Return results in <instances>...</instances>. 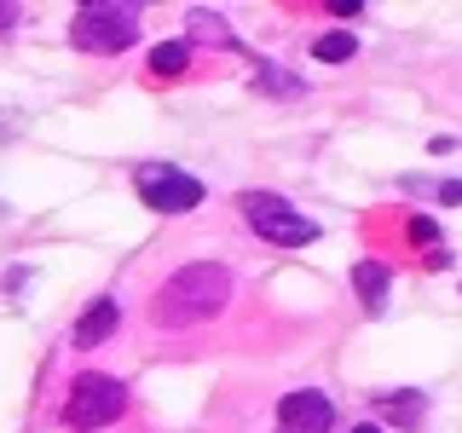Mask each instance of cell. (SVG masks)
<instances>
[{"label": "cell", "instance_id": "obj_11", "mask_svg": "<svg viewBox=\"0 0 462 433\" xmlns=\"http://www.w3.org/2000/svg\"><path fill=\"white\" fill-rule=\"evenodd\" d=\"M254 87H260V93H272V98H300V93H307L300 76H289V69H278V64H260L254 69Z\"/></svg>", "mask_w": 462, "mask_h": 433}, {"label": "cell", "instance_id": "obj_12", "mask_svg": "<svg viewBox=\"0 0 462 433\" xmlns=\"http://www.w3.org/2000/svg\"><path fill=\"white\" fill-rule=\"evenodd\" d=\"M185 64H191V41H156V47H151V69H156V76H180Z\"/></svg>", "mask_w": 462, "mask_h": 433}, {"label": "cell", "instance_id": "obj_4", "mask_svg": "<svg viewBox=\"0 0 462 433\" xmlns=\"http://www.w3.org/2000/svg\"><path fill=\"white\" fill-rule=\"evenodd\" d=\"M122 410H127V387L116 382V375H105V370H87V375H76V382H69L64 428H69V433H98V428L122 422Z\"/></svg>", "mask_w": 462, "mask_h": 433}, {"label": "cell", "instance_id": "obj_5", "mask_svg": "<svg viewBox=\"0 0 462 433\" xmlns=\"http://www.w3.org/2000/svg\"><path fill=\"white\" fill-rule=\"evenodd\" d=\"M134 191H139L144 208H156V214H185V208L202 202V180L185 173V168H173V162H139Z\"/></svg>", "mask_w": 462, "mask_h": 433}, {"label": "cell", "instance_id": "obj_6", "mask_svg": "<svg viewBox=\"0 0 462 433\" xmlns=\"http://www.w3.org/2000/svg\"><path fill=\"white\" fill-rule=\"evenodd\" d=\"M336 422V404H329L318 387H295V393L278 399V428L283 433H329Z\"/></svg>", "mask_w": 462, "mask_h": 433}, {"label": "cell", "instance_id": "obj_1", "mask_svg": "<svg viewBox=\"0 0 462 433\" xmlns=\"http://www.w3.org/2000/svg\"><path fill=\"white\" fill-rule=\"evenodd\" d=\"M231 295H237L231 266H220V260H191V266L168 272V283L151 300V318L162 329H197L208 318H220L231 307Z\"/></svg>", "mask_w": 462, "mask_h": 433}, {"label": "cell", "instance_id": "obj_16", "mask_svg": "<svg viewBox=\"0 0 462 433\" xmlns=\"http://www.w3.org/2000/svg\"><path fill=\"white\" fill-rule=\"evenodd\" d=\"M439 202H445V208H457V202H462V180H445L439 185Z\"/></svg>", "mask_w": 462, "mask_h": 433}, {"label": "cell", "instance_id": "obj_19", "mask_svg": "<svg viewBox=\"0 0 462 433\" xmlns=\"http://www.w3.org/2000/svg\"><path fill=\"white\" fill-rule=\"evenodd\" d=\"M278 433H283V428H278Z\"/></svg>", "mask_w": 462, "mask_h": 433}, {"label": "cell", "instance_id": "obj_17", "mask_svg": "<svg viewBox=\"0 0 462 433\" xmlns=\"http://www.w3.org/2000/svg\"><path fill=\"white\" fill-rule=\"evenodd\" d=\"M18 23V6H6V0H0V29H12Z\"/></svg>", "mask_w": 462, "mask_h": 433}, {"label": "cell", "instance_id": "obj_18", "mask_svg": "<svg viewBox=\"0 0 462 433\" xmlns=\"http://www.w3.org/2000/svg\"><path fill=\"white\" fill-rule=\"evenodd\" d=\"M353 433H382V428H375V422H358V428H353Z\"/></svg>", "mask_w": 462, "mask_h": 433}, {"label": "cell", "instance_id": "obj_15", "mask_svg": "<svg viewBox=\"0 0 462 433\" xmlns=\"http://www.w3.org/2000/svg\"><path fill=\"white\" fill-rule=\"evenodd\" d=\"M329 12L346 23V18H358V12H365V0H329Z\"/></svg>", "mask_w": 462, "mask_h": 433}, {"label": "cell", "instance_id": "obj_10", "mask_svg": "<svg viewBox=\"0 0 462 433\" xmlns=\"http://www.w3.org/2000/svg\"><path fill=\"white\" fill-rule=\"evenodd\" d=\"M353 52H358V35H353V29H329V35H318V47H312L318 64H346Z\"/></svg>", "mask_w": 462, "mask_h": 433}, {"label": "cell", "instance_id": "obj_9", "mask_svg": "<svg viewBox=\"0 0 462 433\" xmlns=\"http://www.w3.org/2000/svg\"><path fill=\"white\" fill-rule=\"evenodd\" d=\"M387 283H393V266H387V260H358L353 266V289H358V300H365L370 312L387 307Z\"/></svg>", "mask_w": 462, "mask_h": 433}, {"label": "cell", "instance_id": "obj_3", "mask_svg": "<svg viewBox=\"0 0 462 433\" xmlns=\"http://www.w3.org/2000/svg\"><path fill=\"white\" fill-rule=\"evenodd\" d=\"M237 208H243V220H249L254 237L278 243V249H307V243L318 237V220H312V214H300L295 202L278 197V191H243Z\"/></svg>", "mask_w": 462, "mask_h": 433}, {"label": "cell", "instance_id": "obj_7", "mask_svg": "<svg viewBox=\"0 0 462 433\" xmlns=\"http://www.w3.org/2000/svg\"><path fill=\"white\" fill-rule=\"evenodd\" d=\"M370 416H375V422H393V428H416V422L428 416V393H416V387L375 393V399H370Z\"/></svg>", "mask_w": 462, "mask_h": 433}, {"label": "cell", "instance_id": "obj_8", "mask_svg": "<svg viewBox=\"0 0 462 433\" xmlns=\"http://www.w3.org/2000/svg\"><path fill=\"white\" fill-rule=\"evenodd\" d=\"M116 324H122V307H116L110 295H98L93 307L76 318V346H98V341H110V329H116Z\"/></svg>", "mask_w": 462, "mask_h": 433}, {"label": "cell", "instance_id": "obj_13", "mask_svg": "<svg viewBox=\"0 0 462 433\" xmlns=\"http://www.w3.org/2000/svg\"><path fill=\"white\" fill-rule=\"evenodd\" d=\"M191 35H208V41H220V47H231V52L243 47V41L231 35V23H220L214 12H191V18H185V41H191Z\"/></svg>", "mask_w": 462, "mask_h": 433}, {"label": "cell", "instance_id": "obj_2", "mask_svg": "<svg viewBox=\"0 0 462 433\" xmlns=\"http://www.w3.org/2000/svg\"><path fill=\"white\" fill-rule=\"evenodd\" d=\"M139 23H144V12L134 0H87V6H76V18H69V47L93 52V58L127 52L139 41Z\"/></svg>", "mask_w": 462, "mask_h": 433}, {"label": "cell", "instance_id": "obj_14", "mask_svg": "<svg viewBox=\"0 0 462 433\" xmlns=\"http://www.w3.org/2000/svg\"><path fill=\"white\" fill-rule=\"evenodd\" d=\"M411 243H428V249H433V243H439V226H433V220H411Z\"/></svg>", "mask_w": 462, "mask_h": 433}]
</instances>
